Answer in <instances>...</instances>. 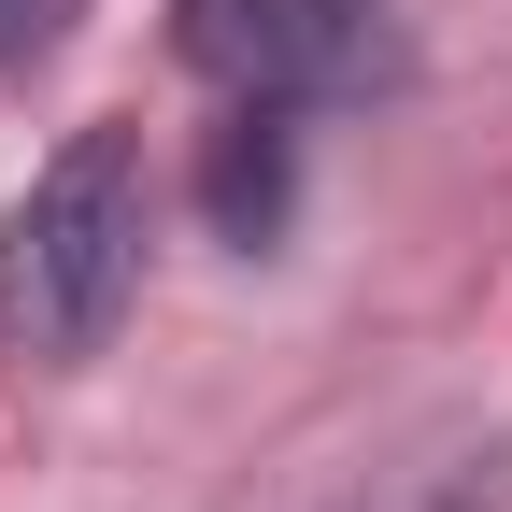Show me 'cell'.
I'll list each match as a JSON object with an SVG mask.
<instances>
[{
  "label": "cell",
  "mask_w": 512,
  "mask_h": 512,
  "mask_svg": "<svg viewBox=\"0 0 512 512\" xmlns=\"http://www.w3.org/2000/svg\"><path fill=\"white\" fill-rule=\"evenodd\" d=\"M171 43H185L200 86H228V100H299V114L384 72L370 0H171Z\"/></svg>",
  "instance_id": "cell-2"
},
{
  "label": "cell",
  "mask_w": 512,
  "mask_h": 512,
  "mask_svg": "<svg viewBox=\"0 0 512 512\" xmlns=\"http://www.w3.org/2000/svg\"><path fill=\"white\" fill-rule=\"evenodd\" d=\"M200 200H214V228L242 256L285 242V214H299V100H228L214 157H200Z\"/></svg>",
  "instance_id": "cell-3"
},
{
  "label": "cell",
  "mask_w": 512,
  "mask_h": 512,
  "mask_svg": "<svg viewBox=\"0 0 512 512\" xmlns=\"http://www.w3.org/2000/svg\"><path fill=\"white\" fill-rule=\"evenodd\" d=\"M128 285H143V143L128 128H72L29 171L15 228H0V328L29 356H100Z\"/></svg>",
  "instance_id": "cell-1"
},
{
  "label": "cell",
  "mask_w": 512,
  "mask_h": 512,
  "mask_svg": "<svg viewBox=\"0 0 512 512\" xmlns=\"http://www.w3.org/2000/svg\"><path fill=\"white\" fill-rule=\"evenodd\" d=\"M72 15H86V0H0V72L57 57V43H72Z\"/></svg>",
  "instance_id": "cell-5"
},
{
  "label": "cell",
  "mask_w": 512,
  "mask_h": 512,
  "mask_svg": "<svg viewBox=\"0 0 512 512\" xmlns=\"http://www.w3.org/2000/svg\"><path fill=\"white\" fill-rule=\"evenodd\" d=\"M498 498H512V456H498V441H456V456L399 470V484L356 498V512H498Z\"/></svg>",
  "instance_id": "cell-4"
}]
</instances>
